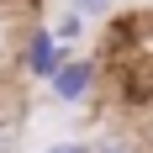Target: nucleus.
<instances>
[{
    "instance_id": "nucleus-2",
    "label": "nucleus",
    "mask_w": 153,
    "mask_h": 153,
    "mask_svg": "<svg viewBox=\"0 0 153 153\" xmlns=\"http://www.w3.org/2000/svg\"><path fill=\"white\" fill-rule=\"evenodd\" d=\"M69 58H74V48L58 42V37H53V27H32L27 42H21V69H27L32 79H42V85L58 74V63H69Z\"/></svg>"
},
{
    "instance_id": "nucleus-3",
    "label": "nucleus",
    "mask_w": 153,
    "mask_h": 153,
    "mask_svg": "<svg viewBox=\"0 0 153 153\" xmlns=\"http://www.w3.org/2000/svg\"><path fill=\"white\" fill-rule=\"evenodd\" d=\"M90 153H143V148H137L132 132H100V137L90 143Z\"/></svg>"
},
{
    "instance_id": "nucleus-1",
    "label": "nucleus",
    "mask_w": 153,
    "mask_h": 153,
    "mask_svg": "<svg viewBox=\"0 0 153 153\" xmlns=\"http://www.w3.org/2000/svg\"><path fill=\"white\" fill-rule=\"evenodd\" d=\"M95 85H100V63L95 58H69V63H58V74L48 79V95L58 100V106H85L95 95Z\"/></svg>"
},
{
    "instance_id": "nucleus-5",
    "label": "nucleus",
    "mask_w": 153,
    "mask_h": 153,
    "mask_svg": "<svg viewBox=\"0 0 153 153\" xmlns=\"http://www.w3.org/2000/svg\"><path fill=\"white\" fill-rule=\"evenodd\" d=\"M42 153H90V143H48Z\"/></svg>"
},
{
    "instance_id": "nucleus-4",
    "label": "nucleus",
    "mask_w": 153,
    "mask_h": 153,
    "mask_svg": "<svg viewBox=\"0 0 153 153\" xmlns=\"http://www.w3.org/2000/svg\"><path fill=\"white\" fill-rule=\"evenodd\" d=\"M79 32H85V16H79L74 5H69V11H63L58 21H53V37H58V42H74Z\"/></svg>"
}]
</instances>
